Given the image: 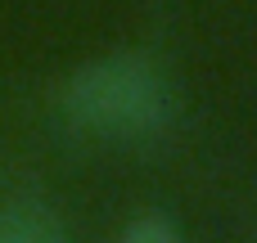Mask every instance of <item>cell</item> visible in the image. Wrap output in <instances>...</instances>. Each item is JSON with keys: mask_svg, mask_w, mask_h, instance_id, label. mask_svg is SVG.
Here are the masks:
<instances>
[{"mask_svg": "<svg viewBox=\"0 0 257 243\" xmlns=\"http://www.w3.org/2000/svg\"><path fill=\"white\" fill-rule=\"evenodd\" d=\"M59 108L63 117L99 140H154L172 126L176 113V95L167 72L136 50H113L104 59L81 63L63 90H59Z\"/></svg>", "mask_w": 257, "mask_h": 243, "instance_id": "cell-1", "label": "cell"}, {"mask_svg": "<svg viewBox=\"0 0 257 243\" xmlns=\"http://www.w3.org/2000/svg\"><path fill=\"white\" fill-rule=\"evenodd\" d=\"M117 243H185V239H181V230H176L167 216L145 212V216H136V221L122 230V239H117Z\"/></svg>", "mask_w": 257, "mask_h": 243, "instance_id": "cell-3", "label": "cell"}, {"mask_svg": "<svg viewBox=\"0 0 257 243\" xmlns=\"http://www.w3.org/2000/svg\"><path fill=\"white\" fill-rule=\"evenodd\" d=\"M0 243H68V230L45 203L18 198L0 207Z\"/></svg>", "mask_w": 257, "mask_h": 243, "instance_id": "cell-2", "label": "cell"}]
</instances>
